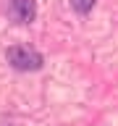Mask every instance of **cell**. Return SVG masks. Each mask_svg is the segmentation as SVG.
I'll use <instances>...</instances> for the list:
<instances>
[{
	"instance_id": "obj_2",
	"label": "cell",
	"mask_w": 118,
	"mask_h": 126,
	"mask_svg": "<svg viewBox=\"0 0 118 126\" xmlns=\"http://www.w3.org/2000/svg\"><path fill=\"white\" fill-rule=\"evenodd\" d=\"M8 16L16 24H31L37 16V3L34 0H8Z\"/></svg>"
},
{
	"instance_id": "obj_3",
	"label": "cell",
	"mask_w": 118,
	"mask_h": 126,
	"mask_svg": "<svg viewBox=\"0 0 118 126\" xmlns=\"http://www.w3.org/2000/svg\"><path fill=\"white\" fill-rule=\"evenodd\" d=\"M94 3H97V0H71V8H74V11H76V13H89V11H92L94 8Z\"/></svg>"
},
{
	"instance_id": "obj_1",
	"label": "cell",
	"mask_w": 118,
	"mask_h": 126,
	"mask_svg": "<svg viewBox=\"0 0 118 126\" xmlns=\"http://www.w3.org/2000/svg\"><path fill=\"white\" fill-rule=\"evenodd\" d=\"M5 58H8V63H11L16 71H39V68H42V63H45L37 50H31V47H26V45L8 47Z\"/></svg>"
},
{
	"instance_id": "obj_4",
	"label": "cell",
	"mask_w": 118,
	"mask_h": 126,
	"mask_svg": "<svg viewBox=\"0 0 118 126\" xmlns=\"http://www.w3.org/2000/svg\"><path fill=\"white\" fill-rule=\"evenodd\" d=\"M0 126H8V124H0Z\"/></svg>"
}]
</instances>
